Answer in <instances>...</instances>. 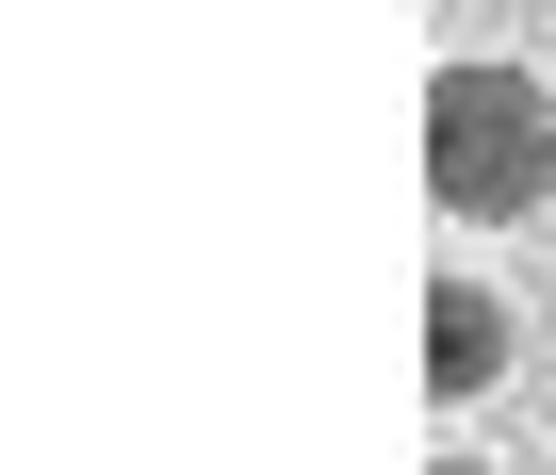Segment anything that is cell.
Here are the masks:
<instances>
[{
	"mask_svg": "<svg viewBox=\"0 0 556 475\" xmlns=\"http://www.w3.org/2000/svg\"><path fill=\"white\" fill-rule=\"evenodd\" d=\"M507 361H523V312H507L491 279H442V296H426V393L475 410V393H507Z\"/></svg>",
	"mask_w": 556,
	"mask_h": 475,
	"instance_id": "cell-2",
	"label": "cell"
},
{
	"mask_svg": "<svg viewBox=\"0 0 556 475\" xmlns=\"http://www.w3.org/2000/svg\"><path fill=\"white\" fill-rule=\"evenodd\" d=\"M540 180H556V99L523 66H442L426 83V197L458 229H507V213H540Z\"/></svg>",
	"mask_w": 556,
	"mask_h": 475,
	"instance_id": "cell-1",
	"label": "cell"
},
{
	"mask_svg": "<svg viewBox=\"0 0 556 475\" xmlns=\"http://www.w3.org/2000/svg\"><path fill=\"white\" fill-rule=\"evenodd\" d=\"M442 475H491V459H442Z\"/></svg>",
	"mask_w": 556,
	"mask_h": 475,
	"instance_id": "cell-3",
	"label": "cell"
}]
</instances>
